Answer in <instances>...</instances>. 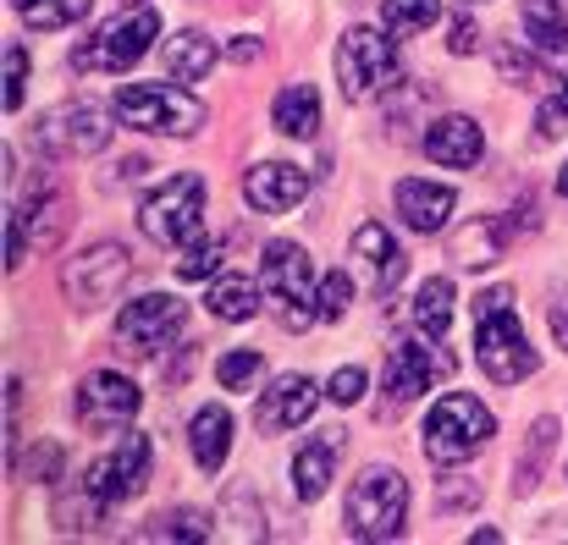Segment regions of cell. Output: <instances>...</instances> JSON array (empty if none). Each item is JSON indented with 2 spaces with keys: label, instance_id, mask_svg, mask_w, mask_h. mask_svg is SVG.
Segmentation results:
<instances>
[{
  "label": "cell",
  "instance_id": "1",
  "mask_svg": "<svg viewBox=\"0 0 568 545\" xmlns=\"http://www.w3.org/2000/svg\"><path fill=\"white\" fill-rule=\"evenodd\" d=\"M475 359L497 385H519L541 369L536 348L525 342V326H519V309H514L508 287H486L475 298Z\"/></svg>",
  "mask_w": 568,
  "mask_h": 545
},
{
  "label": "cell",
  "instance_id": "2",
  "mask_svg": "<svg viewBox=\"0 0 568 545\" xmlns=\"http://www.w3.org/2000/svg\"><path fill=\"white\" fill-rule=\"evenodd\" d=\"M260 287H265V309L276 315L282 331H310L321 320V281L298 243H265Z\"/></svg>",
  "mask_w": 568,
  "mask_h": 545
},
{
  "label": "cell",
  "instance_id": "3",
  "mask_svg": "<svg viewBox=\"0 0 568 545\" xmlns=\"http://www.w3.org/2000/svg\"><path fill=\"white\" fill-rule=\"evenodd\" d=\"M343 518H348V535L354 541H397L403 535V518H408V485L397 469H365L354 485H348V502H343Z\"/></svg>",
  "mask_w": 568,
  "mask_h": 545
},
{
  "label": "cell",
  "instance_id": "4",
  "mask_svg": "<svg viewBox=\"0 0 568 545\" xmlns=\"http://www.w3.org/2000/svg\"><path fill=\"white\" fill-rule=\"evenodd\" d=\"M491 435H497L491 408L475 402L469 391H447V397L430 408V419H425V457H430V463H464V457H475Z\"/></svg>",
  "mask_w": 568,
  "mask_h": 545
},
{
  "label": "cell",
  "instance_id": "5",
  "mask_svg": "<svg viewBox=\"0 0 568 545\" xmlns=\"http://www.w3.org/2000/svg\"><path fill=\"white\" fill-rule=\"evenodd\" d=\"M111 111H116L122 127L166 133V138H193L204 127V105L183 89H166V83H128V89H116Z\"/></svg>",
  "mask_w": 568,
  "mask_h": 545
},
{
  "label": "cell",
  "instance_id": "6",
  "mask_svg": "<svg viewBox=\"0 0 568 545\" xmlns=\"http://www.w3.org/2000/svg\"><path fill=\"white\" fill-rule=\"evenodd\" d=\"M139 226H144V237L161 243V248H183V243H193L199 226H204V177H199V172L166 177L144 204H139Z\"/></svg>",
  "mask_w": 568,
  "mask_h": 545
},
{
  "label": "cell",
  "instance_id": "7",
  "mask_svg": "<svg viewBox=\"0 0 568 545\" xmlns=\"http://www.w3.org/2000/svg\"><path fill=\"white\" fill-rule=\"evenodd\" d=\"M403 66H397V50L392 39L376 33V28H348L343 44H337V83H343V100L365 105L386 89H397Z\"/></svg>",
  "mask_w": 568,
  "mask_h": 545
},
{
  "label": "cell",
  "instance_id": "8",
  "mask_svg": "<svg viewBox=\"0 0 568 545\" xmlns=\"http://www.w3.org/2000/svg\"><path fill=\"white\" fill-rule=\"evenodd\" d=\"M155 33H161V17H155L150 6H139V11H128V17H111L94 39H83V44L72 50V66H78V72H128L133 61L150 55Z\"/></svg>",
  "mask_w": 568,
  "mask_h": 545
},
{
  "label": "cell",
  "instance_id": "9",
  "mask_svg": "<svg viewBox=\"0 0 568 545\" xmlns=\"http://www.w3.org/2000/svg\"><path fill=\"white\" fill-rule=\"evenodd\" d=\"M183 326H189L183 298H172V292L133 298V304L122 309V320H116V353L133 359V363L155 359L161 348H172V342L183 337Z\"/></svg>",
  "mask_w": 568,
  "mask_h": 545
},
{
  "label": "cell",
  "instance_id": "10",
  "mask_svg": "<svg viewBox=\"0 0 568 545\" xmlns=\"http://www.w3.org/2000/svg\"><path fill=\"white\" fill-rule=\"evenodd\" d=\"M128 276H133V254H128L122 243H94V248H83L78 259H67L61 292H67L72 309L94 315V309H105V304L128 287Z\"/></svg>",
  "mask_w": 568,
  "mask_h": 545
},
{
  "label": "cell",
  "instance_id": "11",
  "mask_svg": "<svg viewBox=\"0 0 568 545\" xmlns=\"http://www.w3.org/2000/svg\"><path fill=\"white\" fill-rule=\"evenodd\" d=\"M105 144H111V111L94 100H67V105L44 111V122H39V150L55 161L100 155Z\"/></svg>",
  "mask_w": 568,
  "mask_h": 545
},
{
  "label": "cell",
  "instance_id": "12",
  "mask_svg": "<svg viewBox=\"0 0 568 545\" xmlns=\"http://www.w3.org/2000/svg\"><path fill=\"white\" fill-rule=\"evenodd\" d=\"M150 463H155L150 435H144V430H122V441L83 469V485H89L105 507H116V502H133V496L150 485Z\"/></svg>",
  "mask_w": 568,
  "mask_h": 545
},
{
  "label": "cell",
  "instance_id": "13",
  "mask_svg": "<svg viewBox=\"0 0 568 545\" xmlns=\"http://www.w3.org/2000/svg\"><path fill=\"white\" fill-rule=\"evenodd\" d=\"M139 385L128 380V374H116V369H94L83 385H78V424L83 430H94V435H105V430H122L133 413H139Z\"/></svg>",
  "mask_w": 568,
  "mask_h": 545
},
{
  "label": "cell",
  "instance_id": "14",
  "mask_svg": "<svg viewBox=\"0 0 568 545\" xmlns=\"http://www.w3.org/2000/svg\"><path fill=\"white\" fill-rule=\"evenodd\" d=\"M453 359L447 353H430L425 342H397L392 353H386V397H381V419L386 413H397V408H408L419 391H430V380L436 374H447Z\"/></svg>",
  "mask_w": 568,
  "mask_h": 545
},
{
  "label": "cell",
  "instance_id": "15",
  "mask_svg": "<svg viewBox=\"0 0 568 545\" xmlns=\"http://www.w3.org/2000/svg\"><path fill=\"white\" fill-rule=\"evenodd\" d=\"M321 402V385L310 374H282L271 380V391H260V408H254V424L265 435H282V430H298Z\"/></svg>",
  "mask_w": 568,
  "mask_h": 545
},
{
  "label": "cell",
  "instance_id": "16",
  "mask_svg": "<svg viewBox=\"0 0 568 545\" xmlns=\"http://www.w3.org/2000/svg\"><path fill=\"white\" fill-rule=\"evenodd\" d=\"M304 193H310V177L298 166H287V161H260V166L243 172V198L260 215H287V209L304 204Z\"/></svg>",
  "mask_w": 568,
  "mask_h": 545
},
{
  "label": "cell",
  "instance_id": "17",
  "mask_svg": "<svg viewBox=\"0 0 568 545\" xmlns=\"http://www.w3.org/2000/svg\"><path fill=\"white\" fill-rule=\"evenodd\" d=\"M354 259H359V270H365V281H371L376 298H392V287H397L403 270H408L403 243H397L381 220H365V226L354 232Z\"/></svg>",
  "mask_w": 568,
  "mask_h": 545
},
{
  "label": "cell",
  "instance_id": "18",
  "mask_svg": "<svg viewBox=\"0 0 568 545\" xmlns=\"http://www.w3.org/2000/svg\"><path fill=\"white\" fill-rule=\"evenodd\" d=\"M392 204H397V215H403V226L408 232H442L447 226V215H453V187H442V182H425V177H403L397 182V193H392Z\"/></svg>",
  "mask_w": 568,
  "mask_h": 545
},
{
  "label": "cell",
  "instance_id": "19",
  "mask_svg": "<svg viewBox=\"0 0 568 545\" xmlns=\"http://www.w3.org/2000/svg\"><path fill=\"white\" fill-rule=\"evenodd\" d=\"M425 155H430L436 166H447V172H469V166L486 155V138H480L475 116H442V122H430V133H425Z\"/></svg>",
  "mask_w": 568,
  "mask_h": 545
},
{
  "label": "cell",
  "instance_id": "20",
  "mask_svg": "<svg viewBox=\"0 0 568 545\" xmlns=\"http://www.w3.org/2000/svg\"><path fill=\"white\" fill-rule=\"evenodd\" d=\"M337 452H343V430H321L315 441L298 446V457H293V496L298 502H321L326 496L332 469H337Z\"/></svg>",
  "mask_w": 568,
  "mask_h": 545
},
{
  "label": "cell",
  "instance_id": "21",
  "mask_svg": "<svg viewBox=\"0 0 568 545\" xmlns=\"http://www.w3.org/2000/svg\"><path fill=\"white\" fill-rule=\"evenodd\" d=\"M189 446H193V463H199L204 474H221V463H226V452H232V413H226L221 402H204V408L193 413Z\"/></svg>",
  "mask_w": 568,
  "mask_h": 545
},
{
  "label": "cell",
  "instance_id": "22",
  "mask_svg": "<svg viewBox=\"0 0 568 545\" xmlns=\"http://www.w3.org/2000/svg\"><path fill=\"white\" fill-rule=\"evenodd\" d=\"M519 22H525V39H530L541 55L568 61V17L558 0H519Z\"/></svg>",
  "mask_w": 568,
  "mask_h": 545
},
{
  "label": "cell",
  "instance_id": "23",
  "mask_svg": "<svg viewBox=\"0 0 568 545\" xmlns=\"http://www.w3.org/2000/svg\"><path fill=\"white\" fill-rule=\"evenodd\" d=\"M271 122H276V133H287V138H315V133H321V94H315L310 83H287V89L276 94V105H271Z\"/></svg>",
  "mask_w": 568,
  "mask_h": 545
},
{
  "label": "cell",
  "instance_id": "24",
  "mask_svg": "<svg viewBox=\"0 0 568 545\" xmlns=\"http://www.w3.org/2000/svg\"><path fill=\"white\" fill-rule=\"evenodd\" d=\"M503 248H508V226L491 220V215H480L475 226H464V232L453 237V259H458L464 270H486V265H497Z\"/></svg>",
  "mask_w": 568,
  "mask_h": 545
},
{
  "label": "cell",
  "instance_id": "25",
  "mask_svg": "<svg viewBox=\"0 0 568 545\" xmlns=\"http://www.w3.org/2000/svg\"><path fill=\"white\" fill-rule=\"evenodd\" d=\"M11 220H17L22 232H33V243H39V248H50V243L61 237V220H67V215H61V193H55L50 182H44V187H33L22 204H11Z\"/></svg>",
  "mask_w": 568,
  "mask_h": 545
},
{
  "label": "cell",
  "instance_id": "26",
  "mask_svg": "<svg viewBox=\"0 0 568 545\" xmlns=\"http://www.w3.org/2000/svg\"><path fill=\"white\" fill-rule=\"evenodd\" d=\"M210 66H215V39H210V33L183 28L178 39H166V78L199 83V78H210Z\"/></svg>",
  "mask_w": 568,
  "mask_h": 545
},
{
  "label": "cell",
  "instance_id": "27",
  "mask_svg": "<svg viewBox=\"0 0 568 545\" xmlns=\"http://www.w3.org/2000/svg\"><path fill=\"white\" fill-rule=\"evenodd\" d=\"M210 315L215 320H254V309H265V287H254V276H221L210 281Z\"/></svg>",
  "mask_w": 568,
  "mask_h": 545
},
{
  "label": "cell",
  "instance_id": "28",
  "mask_svg": "<svg viewBox=\"0 0 568 545\" xmlns=\"http://www.w3.org/2000/svg\"><path fill=\"white\" fill-rule=\"evenodd\" d=\"M447 320H453V281H447V276L419 281V292H414V326H419L430 342H442V337H447Z\"/></svg>",
  "mask_w": 568,
  "mask_h": 545
},
{
  "label": "cell",
  "instance_id": "29",
  "mask_svg": "<svg viewBox=\"0 0 568 545\" xmlns=\"http://www.w3.org/2000/svg\"><path fill=\"white\" fill-rule=\"evenodd\" d=\"M11 6H17V17H22L33 33H55V28L83 22L94 0H11Z\"/></svg>",
  "mask_w": 568,
  "mask_h": 545
},
{
  "label": "cell",
  "instance_id": "30",
  "mask_svg": "<svg viewBox=\"0 0 568 545\" xmlns=\"http://www.w3.org/2000/svg\"><path fill=\"white\" fill-rule=\"evenodd\" d=\"M552 441H558V419H536L530 446H525V457H519V469H514V491H519V496L536 491V480H541V469H547V457H552Z\"/></svg>",
  "mask_w": 568,
  "mask_h": 545
},
{
  "label": "cell",
  "instance_id": "31",
  "mask_svg": "<svg viewBox=\"0 0 568 545\" xmlns=\"http://www.w3.org/2000/svg\"><path fill=\"white\" fill-rule=\"evenodd\" d=\"M100 513H105V502L78 480L72 491H61L55 496V524H61V535H83V529H94L100 524Z\"/></svg>",
  "mask_w": 568,
  "mask_h": 545
},
{
  "label": "cell",
  "instance_id": "32",
  "mask_svg": "<svg viewBox=\"0 0 568 545\" xmlns=\"http://www.w3.org/2000/svg\"><path fill=\"white\" fill-rule=\"evenodd\" d=\"M381 22H386V33H419V28L442 22V0H386Z\"/></svg>",
  "mask_w": 568,
  "mask_h": 545
},
{
  "label": "cell",
  "instance_id": "33",
  "mask_svg": "<svg viewBox=\"0 0 568 545\" xmlns=\"http://www.w3.org/2000/svg\"><path fill=\"white\" fill-rule=\"evenodd\" d=\"M260 374H265V359H260L254 348H232V353H221V359H215V380H221V391H248Z\"/></svg>",
  "mask_w": 568,
  "mask_h": 545
},
{
  "label": "cell",
  "instance_id": "34",
  "mask_svg": "<svg viewBox=\"0 0 568 545\" xmlns=\"http://www.w3.org/2000/svg\"><path fill=\"white\" fill-rule=\"evenodd\" d=\"M144 541H210V518H204V513H189V507L161 513V518H150Z\"/></svg>",
  "mask_w": 568,
  "mask_h": 545
},
{
  "label": "cell",
  "instance_id": "35",
  "mask_svg": "<svg viewBox=\"0 0 568 545\" xmlns=\"http://www.w3.org/2000/svg\"><path fill=\"white\" fill-rule=\"evenodd\" d=\"M221 259H226V243H215V237H210V243H193L189 254L178 259V276H183V281H210V276L221 270Z\"/></svg>",
  "mask_w": 568,
  "mask_h": 545
},
{
  "label": "cell",
  "instance_id": "36",
  "mask_svg": "<svg viewBox=\"0 0 568 545\" xmlns=\"http://www.w3.org/2000/svg\"><path fill=\"white\" fill-rule=\"evenodd\" d=\"M28 100V50L11 39L6 44V111H22Z\"/></svg>",
  "mask_w": 568,
  "mask_h": 545
},
{
  "label": "cell",
  "instance_id": "37",
  "mask_svg": "<svg viewBox=\"0 0 568 545\" xmlns=\"http://www.w3.org/2000/svg\"><path fill=\"white\" fill-rule=\"evenodd\" d=\"M348 304H354V281L343 276V270H332V276H321V320H343L348 315Z\"/></svg>",
  "mask_w": 568,
  "mask_h": 545
},
{
  "label": "cell",
  "instance_id": "38",
  "mask_svg": "<svg viewBox=\"0 0 568 545\" xmlns=\"http://www.w3.org/2000/svg\"><path fill=\"white\" fill-rule=\"evenodd\" d=\"M536 133H541L547 144L568 133V78H564V89H552V94L541 100V111H536Z\"/></svg>",
  "mask_w": 568,
  "mask_h": 545
},
{
  "label": "cell",
  "instance_id": "39",
  "mask_svg": "<svg viewBox=\"0 0 568 545\" xmlns=\"http://www.w3.org/2000/svg\"><path fill=\"white\" fill-rule=\"evenodd\" d=\"M326 397H332L337 408H354V402L365 397V369H359V363H343V369L332 374V385H326Z\"/></svg>",
  "mask_w": 568,
  "mask_h": 545
},
{
  "label": "cell",
  "instance_id": "40",
  "mask_svg": "<svg viewBox=\"0 0 568 545\" xmlns=\"http://www.w3.org/2000/svg\"><path fill=\"white\" fill-rule=\"evenodd\" d=\"M17 408H22V380H11V385H6V469H17V435H22Z\"/></svg>",
  "mask_w": 568,
  "mask_h": 545
},
{
  "label": "cell",
  "instance_id": "41",
  "mask_svg": "<svg viewBox=\"0 0 568 545\" xmlns=\"http://www.w3.org/2000/svg\"><path fill=\"white\" fill-rule=\"evenodd\" d=\"M475 44H480L475 22H469V17H458V22H453V39H447V50H453V55H475Z\"/></svg>",
  "mask_w": 568,
  "mask_h": 545
},
{
  "label": "cell",
  "instance_id": "42",
  "mask_svg": "<svg viewBox=\"0 0 568 545\" xmlns=\"http://www.w3.org/2000/svg\"><path fill=\"white\" fill-rule=\"evenodd\" d=\"M547 320H552V337H558V348L568 353V298H558V304H552V315H547Z\"/></svg>",
  "mask_w": 568,
  "mask_h": 545
},
{
  "label": "cell",
  "instance_id": "43",
  "mask_svg": "<svg viewBox=\"0 0 568 545\" xmlns=\"http://www.w3.org/2000/svg\"><path fill=\"white\" fill-rule=\"evenodd\" d=\"M55 463H61V446H39V457L28 463L33 474H55Z\"/></svg>",
  "mask_w": 568,
  "mask_h": 545
},
{
  "label": "cell",
  "instance_id": "44",
  "mask_svg": "<svg viewBox=\"0 0 568 545\" xmlns=\"http://www.w3.org/2000/svg\"><path fill=\"white\" fill-rule=\"evenodd\" d=\"M232 55H237V61H254V55H260V44H254V39H237V44H232Z\"/></svg>",
  "mask_w": 568,
  "mask_h": 545
},
{
  "label": "cell",
  "instance_id": "45",
  "mask_svg": "<svg viewBox=\"0 0 568 545\" xmlns=\"http://www.w3.org/2000/svg\"><path fill=\"white\" fill-rule=\"evenodd\" d=\"M558 187H564V198H568V161H564V177H558Z\"/></svg>",
  "mask_w": 568,
  "mask_h": 545
},
{
  "label": "cell",
  "instance_id": "46",
  "mask_svg": "<svg viewBox=\"0 0 568 545\" xmlns=\"http://www.w3.org/2000/svg\"><path fill=\"white\" fill-rule=\"evenodd\" d=\"M133 6H144V0H133Z\"/></svg>",
  "mask_w": 568,
  "mask_h": 545
},
{
  "label": "cell",
  "instance_id": "47",
  "mask_svg": "<svg viewBox=\"0 0 568 545\" xmlns=\"http://www.w3.org/2000/svg\"><path fill=\"white\" fill-rule=\"evenodd\" d=\"M469 6H475V0H469Z\"/></svg>",
  "mask_w": 568,
  "mask_h": 545
}]
</instances>
